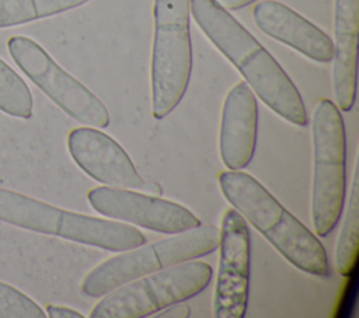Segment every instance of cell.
Returning <instances> with one entry per match:
<instances>
[{
    "label": "cell",
    "instance_id": "obj_8",
    "mask_svg": "<svg viewBox=\"0 0 359 318\" xmlns=\"http://www.w3.org/2000/svg\"><path fill=\"white\" fill-rule=\"evenodd\" d=\"M219 270L215 286L216 318H243L248 304L251 238L245 219L229 209L219 230Z\"/></svg>",
    "mask_w": 359,
    "mask_h": 318
},
{
    "label": "cell",
    "instance_id": "obj_4",
    "mask_svg": "<svg viewBox=\"0 0 359 318\" xmlns=\"http://www.w3.org/2000/svg\"><path fill=\"white\" fill-rule=\"evenodd\" d=\"M217 245L219 230L209 224H201L149 245L143 244L95 266L84 277L81 293L87 297H102L114 289L142 276L205 256L213 252Z\"/></svg>",
    "mask_w": 359,
    "mask_h": 318
},
{
    "label": "cell",
    "instance_id": "obj_12",
    "mask_svg": "<svg viewBox=\"0 0 359 318\" xmlns=\"http://www.w3.org/2000/svg\"><path fill=\"white\" fill-rule=\"evenodd\" d=\"M252 17L257 27L268 36L296 49L320 63H328L334 56L331 38L287 6L264 0L255 4Z\"/></svg>",
    "mask_w": 359,
    "mask_h": 318
},
{
    "label": "cell",
    "instance_id": "obj_6",
    "mask_svg": "<svg viewBox=\"0 0 359 318\" xmlns=\"http://www.w3.org/2000/svg\"><path fill=\"white\" fill-rule=\"evenodd\" d=\"M212 268L202 261H185L128 282L107 293L90 312L91 318H143L203 291Z\"/></svg>",
    "mask_w": 359,
    "mask_h": 318
},
{
    "label": "cell",
    "instance_id": "obj_19",
    "mask_svg": "<svg viewBox=\"0 0 359 318\" xmlns=\"http://www.w3.org/2000/svg\"><path fill=\"white\" fill-rule=\"evenodd\" d=\"M46 315L49 318H84V315L73 308L49 304L46 305Z\"/></svg>",
    "mask_w": 359,
    "mask_h": 318
},
{
    "label": "cell",
    "instance_id": "obj_5",
    "mask_svg": "<svg viewBox=\"0 0 359 318\" xmlns=\"http://www.w3.org/2000/svg\"><path fill=\"white\" fill-rule=\"evenodd\" d=\"M311 219L320 237L328 235L341 217L346 192L345 125L337 105L321 98L313 112Z\"/></svg>",
    "mask_w": 359,
    "mask_h": 318
},
{
    "label": "cell",
    "instance_id": "obj_7",
    "mask_svg": "<svg viewBox=\"0 0 359 318\" xmlns=\"http://www.w3.org/2000/svg\"><path fill=\"white\" fill-rule=\"evenodd\" d=\"M7 49L20 70L63 112L91 127L108 126L109 113L105 105L65 71L38 42L15 35L7 41Z\"/></svg>",
    "mask_w": 359,
    "mask_h": 318
},
{
    "label": "cell",
    "instance_id": "obj_15",
    "mask_svg": "<svg viewBox=\"0 0 359 318\" xmlns=\"http://www.w3.org/2000/svg\"><path fill=\"white\" fill-rule=\"evenodd\" d=\"M88 0H0V28L22 25L86 4Z\"/></svg>",
    "mask_w": 359,
    "mask_h": 318
},
{
    "label": "cell",
    "instance_id": "obj_17",
    "mask_svg": "<svg viewBox=\"0 0 359 318\" xmlns=\"http://www.w3.org/2000/svg\"><path fill=\"white\" fill-rule=\"evenodd\" d=\"M45 311L14 286L0 282V318H45Z\"/></svg>",
    "mask_w": 359,
    "mask_h": 318
},
{
    "label": "cell",
    "instance_id": "obj_13",
    "mask_svg": "<svg viewBox=\"0 0 359 318\" xmlns=\"http://www.w3.org/2000/svg\"><path fill=\"white\" fill-rule=\"evenodd\" d=\"M359 0H335L332 88L339 109H352L356 97Z\"/></svg>",
    "mask_w": 359,
    "mask_h": 318
},
{
    "label": "cell",
    "instance_id": "obj_18",
    "mask_svg": "<svg viewBox=\"0 0 359 318\" xmlns=\"http://www.w3.org/2000/svg\"><path fill=\"white\" fill-rule=\"evenodd\" d=\"M158 318H187L191 315V307L185 301L174 303L156 314Z\"/></svg>",
    "mask_w": 359,
    "mask_h": 318
},
{
    "label": "cell",
    "instance_id": "obj_1",
    "mask_svg": "<svg viewBox=\"0 0 359 318\" xmlns=\"http://www.w3.org/2000/svg\"><path fill=\"white\" fill-rule=\"evenodd\" d=\"M189 11L209 41L237 67L258 98L297 126L309 122L303 98L275 57L217 0H189Z\"/></svg>",
    "mask_w": 359,
    "mask_h": 318
},
{
    "label": "cell",
    "instance_id": "obj_16",
    "mask_svg": "<svg viewBox=\"0 0 359 318\" xmlns=\"http://www.w3.org/2000/svg\"><path fill=\"white\" fill-rule=\"evenodd\" d=\"M32 108V94L27 83L0 59V111L13 118L29 119Z\"/></svg>",
    "mask_w": 359,
    "mask_h": 318
},
{
    "label": "cell",
    "instance_id": "obj_11",
    "mask_svg": "<svg viewBox=\"0 0 359 318\" xmlns=\"http://www.w3.org/2000/svg\"><path fill=\"white\" fill-rule=\"evenodd\" d=\"M258 130L257 98L245 81L227 92L220 122L219 150L229 170L247 167L254 155Z\"/></svg>",
    "mask_w": 359,
    "mask_h": 318
},
{
    "label": "cell",
    "instance_id": "obj_20",
    "mask_svg": "<svg viewBox=\"0 0 359 318\" xmlns=\"http://www.w3.org/2000/svg\"><path fill=\"white\" fill-rule=\"evenodd\" d=\"M224 8L229 10H240L243 7H247L248 4H252L257 0H217Z\"/></svg>",
    "mask_w": 359,
    "mask_h": 318
},
{
    "label": "cell",
    "instance_id": "obj_2",
    "mask_svg": "<svg viewBox=\"0 0 359 318\" xmlns=\"http://www.w3.org/2000/svg\"><path fill=\"white\" fill-rule=\"evenodd\" d=\"M219 185L227 202L293 266L318 277L330 276L327 252L318 238L254 177L230 170L219 175Z\"/></svg>",
    "mask_w": 359,
    "mask_h": 318
},
{
    "label": "cell",
    "instance_id": "obj_10",
    "mask_svg": "<svg viewBox=\"0 0 359 318\" xmlns=\"http://www.w3.org/2000/svg\"><path fill=\"white\" fill-rule=\"evenodd\" d=\"M73 161L93 179L116 188H142L143 179L123 147L111 136L91 127H76L67 136Z\"/></svg>",
    "mask_w": 359,
    "mask_h": 318
},
{
    "label": "cell",
    "instance_id": "obj_3",
    "mask_svg": "<svg viewBox=\"0 0 359 318\" xmlns=\"http://www.w3.org/2000/svg\"><path fill=\"white\" fill-rule=\"evenodd\" d=\"M151 113L165 118L182 99L192 70L189 0H154Z\"/></svg>",
    "mask_w": 359,
    "mask_h": 318
},
{
    "label": "cell",
    "instance_id": "obj_14",
    "mask_svg": "<svg viewBox=\"0 0 359 318\" xmlns=\"http://www.w3.org/2000/svg\"><path fill=\"white\" fill-rule=\"evenodd\" d=\"M359 249V196L358 174L353 172L344 223L335 247V266L339 275L349 276L358 262Z\"/></svg>",
    "mask_w": 359,
    "mask_h": 318
},
{
    "label": "cell",
    "instance_id": "obj_9",
    "mask_svg": "<svg viewBox=\"0 0 359 318\" xmlns=\"http://www.w3.org/2000/svg\"><path fill=\"white\" fill-rule=\"evenodd\" d=\"M87 199L100 214L128 221L147 230L164 234H177L202 224V221L185 206L112 186H98L87 193Z\"/></svg>",
    "mask_w": 359,
    "mask_h": 318
}]
</instances>
